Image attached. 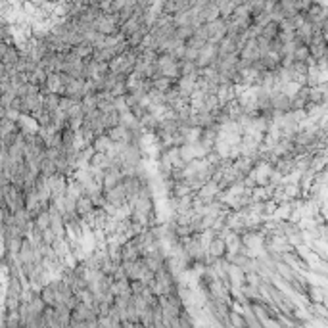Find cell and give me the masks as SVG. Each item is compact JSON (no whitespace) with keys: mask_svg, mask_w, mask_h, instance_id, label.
Returning a JSON list of instances; mask_svg holds the SVG:
<instances>
[{"mask_svg":"<svg viewBox=\"0 0 328 328\" xmlns=\"http://www.w3.org/2000/svg\"><path fill=\"white\" fill-rule=\"evenodd\" d=\"M165 10L173 12V14L190 10V0H165Z\"/></svg>","mask_w":328,"mask_h":328,"instance_id":"52a82bcc","label":"cell"},{"mask_svg":"<svg viewBox=\"0 0 328 328\" xmlns=\"http://www.w3.org/2000/svg\"><path fill=\"white\" fill-rule=\"evenodd\" d=\"M115 142L109 138V134L108 132H104V134H98L96 138H94V142H92V148H94V152H109V148L113 146Z\"/></svg>","mask_w":328,"mask_h":328,"instance_id":"277c9868","label":"cell"},{"mask_svg":"<svg viewBox=\"0 0 328 328\" xmlns=\"http://www.w3.org/2000/svg\"><path fill=\"white\" fill-rule=\"evenodd\" d=\"M244 2H248V4H250V2H255V0H244Z\"/></svg>","mask_w":328,"mask_h":328,"instance_id":"8fae6325","label":"cell"},{"mask_svg":"<svg viewBox=\"0 0 328 328\" xmlns=\"http://www.w3.org/2000/svg\"><path fill=\"white\" fill-rule=\"evenodd\" d=\"M94 207H96V205H94L92 198L89 196V194H81V196L77 198V215H81V217L92 215Z\"/></svg>","mask_w":328,"mask_h":328,"instance_id":"7a4b0ae2","label":"cell"},{"mask_svg":"<svg viewBox=\"0 0 328 328\" xmlns=\"http://www.w3.org/2000/svg\"><path fill=\"white\" fill-rule=\"evenodd\" d=\"M50 225H52V217H50V211H48V209H44L42 213H38V215L35 217V227H38L40 230L50 229Z\"/></svg>","mask_w":328,"mask_h":328,"instance_id":"ba28073f","label":"cell"},{"mask_svg":"<svg viewBox=\"0 0 328 328\" xmlns=\"http://www.w3.org/2000/svg\"><path fill=\"white\" fill-rule=\"evenodd\" d=\"M46 87H48V91H50V92H58V94H62V92H64V83H62L60 71L48 73V79H46Z\"/></svg>","mask_w":328,"mask_h":328,"instance_id":"5b68a950","label":"cell"},{"mask_svg":"<svg viewBox=\"0 0 328 328\" xmlns=\"http://www.w3.org/2000/svg\"><path fill=\"white\" fill-rule=\"evenodd\" d=\"M175 85H177V79L167 77V75H160V77L154 79V89H158V91H162V92H169Z\"/></svg>","mask_w":328,"mask_h":328,"instance_id":"8992f818","label":"cell"},{"mask_svg":"<svg viewBox=\"0 0 328 328\" xmlns=\"http://www.w3.org/2000/svg\"><path fill=\"white\" fill-rule=\"evenodd\" d=\"M60 104H62V94H58V92H48V94L44 96V106H46L50 111H56V109L60 108Z\"/></svg>","mask_w":328,"mask_h":328,"instance_id":"9c48e42d","label":"cell"},{"mask_svg":"<svg viewBox=\"0 0 328 328\" xmlns=\"http://www.w3.org/2000/svg\"><path fill=\"white\" fill-rule=\"evenodd\" d=\"M225 252H229V244H227L225 238H213L209 242V254L213 257H223Z\"/></svg>","mask_w":328,"mask_h":328,"instance_id":"3957f363","label":"cell"},{"mask_svg":"<svg viewBox=\"0 0 328 328\" xmlns=\"http://www.w3.org/2000/svg\"><path fill=\"white\" fill-rule=\"evenodd\" d=\"M104 196L106 200L109 201V203H113L115 207H121L129 196H127V190H125V186H123V182L121 184H117V186H113V188H109V190H104Z\"/></svg>","mask_w":328,"mask_h":328,"instance_id":"6da1fadb","label":"cell"},{"mask_svg":"<svg viewBox=\"0 0 328 328\" xmlns=\"http://www.w3.org/2000/svg\"><path fill=\"white\" fill-rule=\"evenodd\" d=\"M215 192H217V184H213V182H211V184H207V186H203V188H201L200 198H203V200H209V198L213 196Z\"/></svg>","mask_w":328,"mask_h":328,"instance_id":"30bf717a","label":"cell"}]
</instances>
